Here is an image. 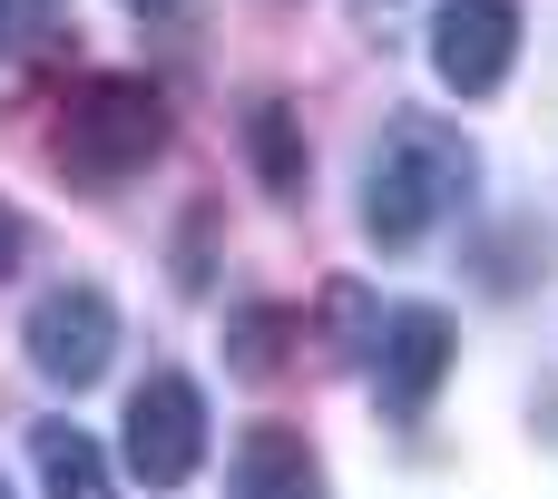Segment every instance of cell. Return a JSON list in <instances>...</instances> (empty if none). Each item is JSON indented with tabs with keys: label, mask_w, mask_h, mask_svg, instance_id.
Masks as SVG:
<instances>
[{
	"label": "cell",
	"mask_w": 558,
	"mask_h": 499,
	"mask_svg": "<svg viewBox=\"0 0 558 499\" xmlns=\"http://www.w3.org/2000/svg\"><path fill=\"white\" fill-rule=\"evenodd\" d=\"M471 186H481V157H471V137L451 118H392L383 147H373V167H363V235L383 255H402L441 216H461Z\"/></svg>",
	"instance_id": "cell-1"
},
{
	"label": "cell",
	"mask_w": 558,
	"mask_h": 499,
	"mask_svg": "<svg viewBox=\"0 0 558 499\" xmlns=\"http://www.w3.org/2000/svg\"><path fill=\"white\" fill-rule=\"evenodd\" d=\"M167 147V98L147 78H88L69 108H59V167L78 186H118L137 177L147 157Z\"/></svg>",
	"instance_id": "cell-2"
},
{
	"label": "cell",
	"mask_w": 558,
	"mask_h": 499,
	"mask_svg": "<svg viewBox=\"0 0 558 499\" xmlns=\"http://www.w3.org/2000/svg\"><path fill=\"white\" fill-rule=\"evenodd\" d=\"M20 353H29L39 382L88 392V382L108 373V353H118V304H108L98 284H49V294L29 304V324H20Z\"/></svg>",
	"instance_id": "cell-3"
},
{
	"label": "cell",
	"mask_w": 558,
	"mask_h": 499,
	"mask_svg": "<svg viewBox=\"0 0 558 499\" xmlns=\"http://www.w3.org/2000/svg\"><path fill=\"white\" fill-rule=\"evenodd\" d=\"M118 451H128V471L147 490H186L206 471V392L186 373H147L128 392V441Z\"/></svg>",
	"instance_id": "cell-4"
},
{
	"label": "cell",
	"mask_w": 558,
	"mask_h": 499,
	"mask_svg": "<svg viewBox=\"0 0 558 499\" xmlns=\"http://www.w3.org/2000/svg\"><path fill=\"white\" fill-rule=\"evenodd\" d=\"M520 59V0H441L432 20V69L461 98H490Z\"/></svg>",
	"instance_id": "cell-5"
},
{
	"label": "cell",
	"mask_w": 558,
	"mask_h": 499,
	"mask_svg": "<svg viewBox=\"0 0 558 499\" xmlns=\"http://www.w3.org/2000/svg\"><path fill=\"white\" fill-rule=\"evenodd\" d=\"M451 353H461L451 314H441V304H402V314L383 324V343H373V363H383V402H392V412H422V402L441 392Z\"/></svg>",
	"instance_id": "cell-6"
},
{
	"label": "cell",
	"mask_w": 558,
	"mask_h": 499,
	"mask_svg": "<svg viewBox=\"0 0 558 499\" xmlns=\"http://www.w3.org/2000/svg\"><path fill=\"white\" fill-rule=\"evenodd\" d=\"M235 499H324V471H314L304 431L255 422V431L235 441Z\"/></svg>",
	"instance_id": "cell-7"
},
{
	"label": "cell",
	"mask_w": 558,
	"mask_h": 499,
	"mask_svg": "<svg viewBox=\"0 0 558 499\" xmlns=\"http://www.w3.org/2000/svg\"><path fill=\"white\" fill-rule=\"evenodd\" d=\"M29 461H39V490H49V499H118L98 441L69 431V422H29Z\"/></svg>",
	"instance_id": "cell-8"
},
{
	"label": "cell",
	"mask_w": 558,
	"mask_h": 499,
	"mask_svg": "<svg viewBox=\"0 0 558 499\" xmlns=\"http://www.w3.org/2000/svg\"><path fill=\"white\" fill-rule=\"evenodd\" d=\"M245 157H255V177L275 186V196H304V137H294V108L284 98H255V118H245Z\"/></svg>",
	"instance_id": "cell-9"
},
{
	"label": "cell",
	"mask_w": 558,
	"mask_h": 499,
	"mask_svg": "<svg viewBox=\"0 0 558 499\" xmlns=\"http://www.w3.org/2000/svg\"><path fill=\"white\" fill-rule=\"evenodd\" d=\"M284 333H294L284 314H235V333H226V343H235V373H245V382H265V373L284 363V353H275Z\"/></svg>",
	"instance_id": "cell-10"
},
{
	"label": "cell",
	"mask_w": 558,
	"mask_h": 499,
	"mask_svg": "<svg viewBox=\"0 0 558 499\" xmlns=\"http://www.w3.org/2000/svg\"><path fill=\"white\" fill-rule=\"evenodd\" d=\"M10 265H20V216L0 206V275H10Z\"/></svg>",
	"instance_id": "cell-11"
},
{
	"label": "cell",
	"mask_w": 558,
	"mask_h": 499,
	"mask_svg": "<svg viewBox=\"0 0 558 499\" xmlns=\"http://www.w3.org/2000/svg\"><path fill=\"white\" fill-rule=\"evenodd\" d=\"M128 10H167V0H128Z\"/></svg>",
	"instance_id": "cell-12"
},
{
	"label": "cell",
	"mask_w": 558,
	"mask_h": 499,
	"mask_svg": "<svg viewBox=\"0 0 558 499\" xmlns=\"http://www.w3.org/2000/svg\"><path fill=\"white\" fill-rule=\"evenodd\" d=\"M0 10H10V0H0Z\"/></svg>",
	"instance_id": "cell-13"
},
{
	"label": "cell",
	"mask_w": 558,
	"mask_h": 499,
	"mask_svg": "<svg viewBox=\"0 0 558 499\" xmlns=\"http://www.w3.org/2000/svg\"><path fill=\"white\" fill-rule=\"evenodd\" d=\"M0 499H10V490H0Z\"/></svg>",
	"instance_id": "cell-14"
}]
</instances>
